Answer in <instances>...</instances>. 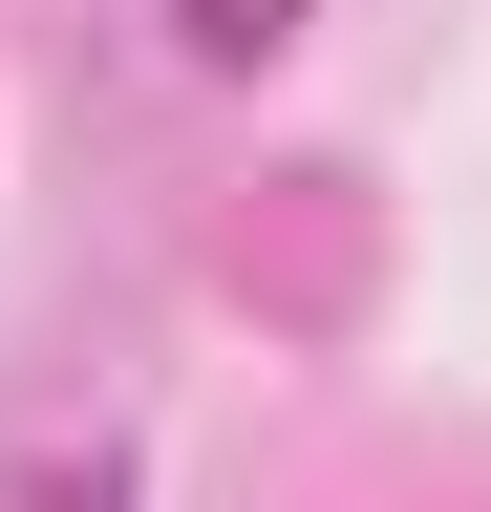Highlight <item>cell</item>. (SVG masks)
Returning <instances> with one entry per match:
<instances>
[{"label": "cell", "instance_id": "cell-1", "mask_svg": "<svg viewBox=\"0 0 491 512\" xmlns=\"http://www.w3.org/2000/svg\"><path fill=\"white\" fill-rule=\"evenodd\" d=\"M171 22H193V64H278L299 22H321V0H171Z\"/></svg>", "mask_w": 491, "mask_h": 512}, {"label": "cell", "instance_id": "cell-2", "mask_svg": "<svg viewBox=\"0 0 491 512\" xmlns=\"http://www.w3.org/2000/svg\"><path fill=\"white\" fill-rule=\"evenodd\" d=\"M22 512H129V470H107V448H86V470H43Z\"/></svg>", "mask_w": 491, "mask_h": 512}]
</instances>
